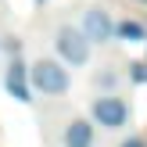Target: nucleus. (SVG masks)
I'll use <instances>...</instances> for the list:
<instances>
[{
    "mask_svg": "<svg viewBox=\"0 0 147 147\" xmlns=\"http://www.w3.org/2000/svg\"><path fill=\"white\" fill-rule=\"evenodd\" d=\"M115 32H119L122 40H129V43H144L147 40V29L140 25V22H129V18L122 22V25H115Z\"/></svg>",
    "mask_w": 147,
    "mask_h": 147,
    "instance_id": "obj_7",
    "label": "nucleus"
},
{
    "mask_svg": "<svg viewBox=\"0 0 147 147\" xmlns=\"http://www.w3.org/2000/svg\"><path fill=\"white\" fill-rule=\"evenodd\" d=\"M140 4H147V0H140Z\"/></svg>",
    "mask_w": 147,
    "mask_h": 147,
    "instance_id": "obj_10",
    "label": "nucleus"
},
{
    "mask_svg": "<svg viewBox=\"0 0 147 147\" xmlns=\"http://www.w3.org/2000/svg\"><path fill=\"white\" fill-rule=\"evenodd\" d=\"M29 90H40L43 97H57V93L68 90V72H65L57 61L40 57V61L29 68Z\"/></svg>",
    "mask_w": 147,
    "mask_h": 147,
    "instance_id": "obj_1",
    "label": "nucleus"
},
{
    "mask_svg": "<svg viewBox=\"0 0 147 147\" xmlns=\"http://www.w3.org/2000/svg\"><path fill=\"white\" fill-rule=\"evenodd\" d=\"M57 54H61L72 68H79V65L90 61V40H86L79 29L61 25V29H57Z\"/></svg>",
    "mask_w": 147,
    "mask_h": 147,
    "instance_id": "obj_2",
    "label": "nucleus"
},
{
    "mask_svg": "<svg viewBox=\"0 0 147 147\" xmlns=\"http://www.w3.org/2000/svg\"><path fill=\"white\" fill-rule=\"evenodd\" d=\"M83 36L90 43H108L115 36V22L108 18V11H100V7H93V11H86V22H83Z\"/></svg>",
    "mask_w": 147,
    "mask_h": 147,
    "instance_id": "obj_4",
    "label": "nucleus"
},
{
    "mask_svg": "<svg viewBox=\"0 0 147 147\" xmlns=\"http://www.w3.org/2000/svg\"><path fill=\"white\" fill-rule=\"evenodd\" d=\"M4 86H7V93H11V97H18V100H32V97H29V68L18 61V57H14L11 68H7Z\"/></svg>",
    "mask_w": 147,
    "mask_h": 147,
    "instance_id": "obj_5",
    "label": "nucleus"
},
{
    "mask_svg": "<svg viewBox=\"0 0 147 147\" xmlns=\"http://www.w3.org/2000/svg\"><path fill=\"white\" fill-rule=\"evenodd\" d=\"M93 119L104 129H119V126H126L129 108H126V100H119V97H97L93 100Z\"/></svg>",
    "mask_w": 147,
    "mask_h": 147,
    "instance_id": "obj_3",
    "label": "nucleus"
},
{
    "mask_svg": "<svg viewBox=\"0 0 147 147\" xmlns=\"http://www.w3.org/2000/svg\"><path fill=\"white\" fill-rule=\"evenodd\" d=\"M93 144V126L86 119H76L68 122V129H65V147H90Z\"/></svg>",
    "mask_w": 147,
    "mask_h": 147,
    "instance_id": "obj_6",
    "label": "nucleus"
},
{
    "mask_svg": "<svg viewBox=\"0 0 147 147\" xmlns=\"http://www.w3.org/2000/svg\"><path fill=\"white\" fill-rule=\"evenodd\" d=\"M133 76L140 79V83H147V65H144V61H140V65H133Z\"/></svg>",
    "mask_w": 147,
    "mask_h": 147,
    "instance_id": "obj_8",
    "label": "nucleus"
},
{
    "mask_svg": "<svg viewBox=\"0 0 147 147\" xmlns=\"http://www.w3.org/2000/svg\"><path fill=\"white\" fill-rule=\"evenodd\" d=\"M119 147H144V140H126V144H119Z\"/></svg>",
    "mask_w": 147,
    "mask_h": 147,
    "instance_id": "obj_9",
    "label": "nucleus"
}]
</instances>
